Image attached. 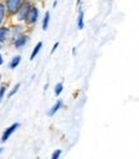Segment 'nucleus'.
<instances>
[{
	"mask_svg": "<svg viewBox=\"0 0 139 159\" xmlns=\"http://www.w3.org/2000/svg\"><path fill=\"white\" fill-rule=\"evenodd\" d=\"M22 5V0H7V11L11 14H16Z\"/></svg>",
	"mask_w": 139,
	"mask_h": 159,
	"instance_id": "nucleus-1",
	"label": "nucleus"
},
{
	"mask_svg": "<svg viewBox=\"0 0 139 159\" xmlns=\"http://www.w3.org/2000/svg\"><path fill=\"white\" fill-rule=\"evenodd\" d=\"M37 18H39V9L36 7H31L30 8V11H28V13H27V16H26L25 21L28 25H34L37 21Z\"/></svg>",
	"mask_w": 139,
	"mask_h": 159,
	"instance_id": "nucleus-2",
	"label": "nucleus"
},
{
	"mask_svg": "<svg viewBox=\"0 0 139 159\" xmlns=\"http://www.w3.org/2000/svg\"><path fill=\"white\" fill-rule=\"evenodd\" d=\"M31 7H32V5L30 4L28 2L22 3L21 8H19V11L17 12V18H18V21H25V19H26V16H27V13H28V11H30V8H31Z\"/></svg>",
	"mask_w": 139,
	"mask_h": 159,
	"instance_id": "nucleus-3",
	"label": "nucleus"
},
{
	"mask_svg": "<svg viewBox=\"0 0 139 159\" xmlns=\"http://www.w3.org/2000/svg\"><path fill=\"white\" fill-rule=\"evenodd\" d=\"M19 127V123H13L12 126H9L8 128H7V130L4 131V134H3V136H2V143H5L7 140H8V139L9 137H11V135L17 130V128Z\"/></svg>",
	"mask_w": 139,
	"mask_h": 159,
	"instance_id": "nucleus-4",
	"label": "nucleus"
},
{
	"mask_svg": "<svg viewBox=\"0 0 139 159\" xmlns=\"http://www.w3.org/2000/svg\"><path fill=\"white\" fill-rule=\"evenodd\" d=\"M27 43V36L26 35H21L18 36L16 40H14V46L18 49V48H22L25 44Z\"/></svg>",
	"mask_w": 139,
	"mask_h": 159,
	"instance_id": "nucleus-5",
	"label": "nucleus"
},
{
	"mask_svg": "<svg viewBox=\"0 0 139 159\" xmlns=\"http://www.w3.org/2000/svg\"><path fill=\"white\" fill-rule=\"evenodd\" d=\"M62 104H63V103H62V100H57V102H55V104L50 108V111L48 112V116H50V117H52V116H54V114L59 111V109L62 108Z\"/></svg>",
	"mask_w": 139,
	"mask_h": 159,
	"instance_id": "nucleus-6",
	"label": "nucleus"
},
{
	"mask_svg": "<svg viewBox=\"0 0 139 159\" xmlns=\"http://www.w3.org/2000/svg\"><path fill=\"white\" fill-rule=\"evenodd\" d=\"M9 35V28L8 27H0V43H4Z\"/></svg>",
	"mask_w": 139,
	"mask_h": 159,
	"instance_id": "nucleus-7",
	"label": "nucleus"
},
{
	"mask_svg": "<svg viewBox=\"0 0 139 159\" xmlns=\"http://www.w3.org/2000/svg\"><path fill=\"white\" fill-rule=\"evenodd\" d=\"M41 46H43V43H41V41H39V43L36 44V46L34 48V50H32L31 57H30V59H31V61H32V59H35V57L39 54V52L41 50Z\"/></svg>",
	"mask_w": 139,
	"mask_h": 159,
	"instance_id": "nucleus-8",
	"label": "nucleus"
},
{
	"mask_svg": "<svg viewBox=\"0 0 139 159\" xmlns=\"http://www.w3.org/2000/svg\"><path fill=\"white\" fill-rule=\"evenodd\" d=\"M77 28L79 30L84 28V12L79 13V17H77Z\"/></svg>",
	"mask_w": 139,
	"mask_h": 159,
	"instance_id": "nucleus-9",
	"label": "nucleus"
},
{
	"mask_svg": "<svg viewBox=\"0 0 139 159\" xmlns=\"http://www.w3.org/2000/svg\"><path fill=\"white\" fill-rule=\"evenodd\" d=\"M49 19H50V14H49V12H46L44 16V19H43V30L44 31H46L48 27H49Z\"/></svg>",
	"mask_w": 139,
	"mask_h": 159,
	"instance_id": "nucleus-10",
	"label": "nucleus"
},
{
	"mask_svg": "<svg viewBox=\"0 0 139 159\" xmlns=\"http://www.w3.org/2000/svg\"><path fill=\"white\" fill-rule=\"evenodd\" d=\"M19 63H21V57L17 55V57H14V58L12 59V62H11V64H9V67H11V68L13 69V68L18 67V64H19Z\"/></svg>",
	"mask_w": 139,
	"mask_h": 159,
	"instance_id": "nucleus-11",
	"label": "nucleus"
},
{
	"mask_svg": "<svg viewBox=\"0 0 139 159\" xmlns=\"http://www.w3.org/2000/svg\"><path fill=\"white\" fill-rule=\"evenodd\" d=\"M62 90H63V85H62L61 82L57 84L55 87H54V94H55V96H59V94L62 93Z\"/></svg>",
	"mask_w": 139,
	"mask_h": 159,
	"instance_id": "nucleus-12",
	"label": "nucleus"
},
{
	"mask_svg": "<svg viewBox=\"0 0 139 159\" xmlns=\"http://www.w3.org/2000/svg\"><path fill=\"white\" fill-rule=\"evenodd\" d=\"M4 14H5V7L3 4H0V25H2L4 19Z\"/></svg>",
	"mask_w": 139,
	"mask_h": 159,
	"instance_id": "nucleus-13",
	"label": "nucleus"
},
{
	"mask_svg": "<svg viewBox=\"0 0 139 159\" xmlns=\"http://www.w3.org/2000/svg\"><path fill=\"white\" fill-rule=\"evenodd\" d=\"M21 32H22V28H21V26H16V28H14V35H13V37L14 39H17V34L21 36Z\"/></svg>",
	"mask_w": 139,
	"mask_h": 159,
	"instance_id": "nucleus-14",
	"label": "nucleus"
},
{
	"mask_svg": "<svg viewBox=\"0 0 139 159\" xmlns=\"http://www.w3.org/2000/svg\"><path fill=\"white\" fill-rule=\"evenodd\" d=\"M61 154H62V150H61V149H57V150L53 152L52 158H53V159H57V158H59V155H61Z\"/></svg>",
	"mask_w": 139,
	"mask_h": 159,
	"instance_id": "nucleus-15",
	"label": "nucleus"
},
{
	"mask_svg": "<svg viewBox=\"0 0 139 159\" xmlns=\"http://www.w3.org/2000/svg\"><path fill=\"white\" fill-rule=\"evenodd\" d=\"M19 86H21V85H19V84H17V85H16V86L13 87V90H12L11 93H9V95H8V96H9V98H11V96H13V95H14V94H16V93L18 91V89H19Z\"/></svg>",
	"mask_w": 139,
	"mask_h": 159,
	"instance_id": "nucleus-16",
	"label": "nucleus"
},
{
	"mask_svg": "<svg viewBox=\"0 0 139 159\" xmlns=\"http://www.w3.org/2000/svg\"><path fill=\"white\" fill-rule=\"evenodd\" d=\"M4 93H5V86H2V87H0V100H2V99H3Z\"/></svg>",
	"mask_w": 139,
	"mask_h": 159,
	"instance_id": "nucleus-17",
	"label": "nucleus"
},
{
	"mask_svg": "<svg viewBox=\"0 0 139 159\" xmlns=\"http://www.w3.org/2000/svg\"><path fill=\"white\" fill-rule=\"evenodd\" d=\"M58 45H59V44H58V43H55V44H54V45H53V48H52V53H54V52H55V50H57V48H58Z\"/></svg>",
	"mask_w": 139,
	"mask_h": 159,
	"instance_id": "nucleus-18",
	"label": "nucleus"
},
{
	"mask_svg": "<svg viewBox=\"0 0 139 159\" xmlns=\"http://www.w3.org/2000/svg\"><path fill=\"white\" fill-rule=\"evenodd\" d=\"M2 64H3V57L0 55V66H2Z\"/></svg>",
	"mask_w": 139,
	"mask_h": 159,
	"instance_id": "nucleus-19",
	"label": "nucleus"
},
{
	"mask_svg": "<svg viewBox=\"0 0 139 159\" xmlns=\"http://www.w3.org/2000/svg\"><path fill=\"white\" fill-rule=\"evenodd\" d=\"M3 152V148H0V153H2Z\"/></svg>",
	"mask_w": 139,
	"mask_h": 159,
	"instance_id": "nucleus-20",
	"label": "nucleus"
},
{
	"mask_svg": "<svg viewBox=\"0 0 139 159\" xmlns=\"http://www.w3.org/2000/svg\"><path fill=\"white\" fill-rule=\"evenodd\" d=\"M0 49H2V45H0Z\"/></svg>",
	"mask_w": 139,
	"mask_h": 159,
	"instance_id": "nucleus-21",
	"label": "nucleus"
}]
</instances>
